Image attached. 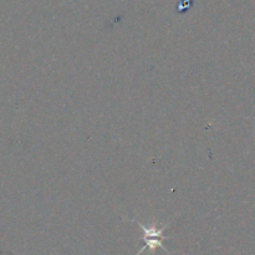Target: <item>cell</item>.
I'll return each mask as SVG.
<instances>
[{"label":"cell","instance_id":"1","mask_svg":"<svg viewBox=\"0 0 255 255\" xmlns=\"http://www.w3.org/2000/svg\"><path fill=\"white\" fill-rule=\"evenodd\" d=\"M132 221H133L134 223L138 224L144 233L143 236L144 247H142V248L139 249V252H137L136 255L142 254L146 249H148V251L153 254L154 251L158 248H162L166 253H169V252L163 247V241L164 239H167V237L163 236V232L164 229L169 226V223L163 224V226L158 228V226H156V224H153V226H144V224H142L141 222L136 221V219H132Z\"/></svg>","mask_w":255,"mask_h":255}]
</instances>
